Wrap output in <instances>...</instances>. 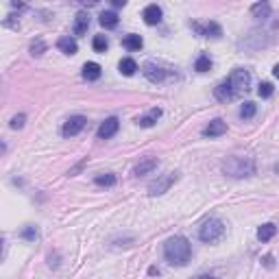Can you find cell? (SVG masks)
<instances>
[{"instance_id":"6da1fadb","label":"cell","mask_w":279,"mask_h":279,"mask_svg":"<svg viewBox=\"0 0 279 279\" xmlns=\"http://www.w3.org/2000/svg\"><path fill=\"white\" fill-rule=\"evenodd\" d=\"M164 258L173 266H186L192 258V245L186 236H173L164 245Z\"/></svg>"},{"instance_id":"7a4b0ae2","label":"cell","mask_w":279,"mask_h":279,"mask_svg":"<svg viewBox=\"0 0 279 279\" xmlns=\"http://www.w3.org/2000/svg\"><path fill=\"white\" fill-rule=\"evenodd\" d=\"M223 170L236 179H242V177H251L255 175V162L251 157H231L225 162Z\"/></svg>"},{"instance_id":"3957f363","label":"cell","mask_w":279,"mask_h":279,"mask_svg":"<svg viewBox=\"0 0 279 279\" xmlns=\"http://www.w3.org/2000/svg\"><path fill=\"white\" fill-rule=\"evenodd\" d=\"M225 236V223L218 221V218H210V221H205L201 225L199 229V238L207 242V245H214V242H218Z\"/></svg>"},{"instance_id":"277c9868","label":"cell","mask_w":279,"mask_h":279,"mask_svg":"<svg viewBox=\"0 0 279 279\" xmlns=\"http://www.w3.org/2000/svg\"><path fill=\"white\" fill-rule=\"evenodd\" d=\"M175 181H177V173H166L164 177H159L155 183L148 186V194H151V197H159V194L168 192L170 186H173Z\"/></svg>"},{"instance_id":"5b68a950","label":"cell","mask_w":279,"mask_h":279,"mask_svg":"<svg viewBox=\"0 0 279 279\" xmlns=\"http://www.w3.org/2000/svg\"><path fill=\"white\" fill-rule=\"evenodd\" d=\"M85 124H87V120L83 116H70L66 124H63L61 133L66 135V138H74V135H79L83 129H85Z\"/></svg>"},{"instance_id":"8992f818","label":"cell","mask_w":279,"mask_h":279,"mask_svg":"<svg viewBox=\"0 0 279 279\" xmlns=\"http://www.w3.org/2000/svg\"><path fill=\"white\" fill-rule=\"evenodd\" d=\"M229 81H231V85H234V90L236 92H242V90H249V85H251V74H249V70H234L229 76Z\"/></svg>"},{"instance_id":"52a82bcc","label":"cell","mask_w":279,"mask_h":279,"mask_svg":"<svg viewBox=\"0 0 279 279\" xmlns=\"http://www.w3.org/2000/svg\"><path fill=\"white\" fill-rule=\"evenodd\" d=\"M118 129H120V120H118L116 116L107 118V120L98 127V138H100V140H109V138H114V135L118 133Z\"/></svg>"},{"instance_id":"ba28073f","label":"cell","mask_w":279,"mask_h":279,"mask_svg":"<svg viewBox=\"0 0 279 279\" xmlns=\"http://www.w3.org/2000/svg\"><path fill=\"white\" fill-rule=\"evenodd\" d=\"M142 72H144V76L151 83H159V81L166 79V70L162 66H157V63H153V61L144 63V66H142Z\"/></svg>"},{"instance_id":"9c48e42d","label":"cell","mask_w":279,"mask_h":279,"mask_svg":"<svg viewBox=\"0 0 279 279\" xmlns=\"http://www.w3.org/2000/svg\"><path fill=\"white\" fill-rule=\"evenodd\" d=\"M214 94H216V98L221 100V103H229V100H234L236 98V92L234 90V85H231V81H223V83H218V87L214 90Z\"/></svg>"},{"instance_id":"30bf717a","label":"cell","mask_w":279,"mask_h":279,"mask_svg":"<svg viewBox=\"0 0 279 279\" xmlns=\"http://www.w3.org/2000/svg\"><path fill=\"white\" fill-rule=\"evenodd\" d=\"M192 28L199 35H203V37H221L223 35V28L218 26L216 22H207V24H197V22H194Z\"/></svg>"},{"instance_id":"8fae6325","label":"cell","mask_w":279,"mask_h":279,"mask_svg":"<svg viewBox=\"0 0 279 279\" xmlns=\"http://www.w3.org/2000/svg\"><path fill=\"white\" fill-rule=\"evenodd\" d=\"M223 133H227V122H223L221 118L212 120V122L203 129V135H205V138H218V135H223Z\"/></svg>"},{"instance_id":"7c38bea8","label":"cell","mask_w":279,"mask_h":279,"mask_svg":"<svg viewBox=\"0 0 279 279\" xmlns=\"http://www.w3.org/2000/svg\"><path fill=\"white\" fill-rule=\"evenodd\" d=\"M155 168H157V159H155V157H144V159H142V162L133 168V175H135V177L151 175Z\"/></svg>"},{"instance_id":"4fadbf2b","label":"cell","mask_w":279,"mask_h":279,"mask_svg":"<svg viewBox=\"0 0 279 279\" xmlns=\"http://www.w3.org/2000/svg\"><path fill=\"white\" fill-rule=\"evenodd\" d=\"M142 17H144L146 24H159L162 22V9L157 7V4H148V7L142 11Z\"/></svg>"},{"instance_id":"5bb4252c","label":"cell","mask_w":279,"mask_h":279,"mask_svg":"<svg viewBox=\"0 0 279 279\" xmlns=\"http://www.w3.org/2000/svg\"><path fill=\"white\" fill-rule=\"evenodd\" d=\"M57 48L63 52V55H76V50H79V46H76V41L72 37H59L57 41Z\"/></svg>"},{"instance_id":"9a60e30c","label":"cell","mask_w":279,"mask_h":279,"mask_svg":"<svg viewBox=\"0 0 279 279\" xmlns=\"http://www.w3.org/2000/svg\"><path fill=\"white\" fill-rule=\"evenodd\" d=\"M100 74H103V70H100L98 63L90 61V63H85V66H83V79H87V81H98Z\"/></svg>"},{"instance_id":"2e32d148","label":"cell","mask_w":279,"mask_h":279,"mask_svg":"<svg viewBox=\"0 0 279 279\" xmlns=\"http://www.w3.org/2000/svg\"><path fill=\"white\" fill-rule=\"evenodd\" d=\"M251 13H253V17H258V20H269L271 17V4L269 2H255L251 7Z\"/></svg>"},{"instance_id":"e0dca14e","label":"cell","mask_w":279,"mask_h":279,"mask_svg":"<svg viewBox=\"0 0 279 279\" xmlns=\"http://www.w3.org/2000/svg\"><path fill=\"white\" fill-rule=\"evenodd\" d=\"M87 28H90V15L87 13H79L76 15V20H74V35H83V33H87Z\"/></svg>"},{"instance_id":"ac0fdd59","label":"cell","mask_w":279,"mask_h":279,"mask_svg":"<svg viewBox=\"0 0 279 279\" xmlns=\"http://www.w3.org/2000/svg\"><path fill=\"white\" fill-rule=\"evenodd\" d=\"M98 22H100V26L103 28H116L118 26V15L114 13V11H103Z\"/></svg>"},{"instance_id":"d6986e66","label":"cell","mask_w":279,"mask_h":279,"mask_svg":"<svg viewBox=\"0 0 279 279\" xmlns=\"http://www.w3.org/2000/svg\"><path fill=\"white\" fill-rule=\"evenodd\" d=\"M275 234H277V227L273 223H266V225H262V227L258 229V238L262 240V242H269Z\"/></svg>"},{"instance_id":"ffe728a7","label":"cell","mask_w":279,"mask_h":279,"mask_svg":"<svg viewBox=\"0 0 279 279\" xmlns=\"http://www.w3.org/2000/svg\"><path fill=\"white\" fill-rule=\"evenodd\" d=\"M122 46L127 50H140L142 46H144V41H142L140 35H127V37L122 39Z\"/></svg>"},{"instance_id":"44dd1931","label":"cell","mask_w":279,"mask_h":279,"mask_svg":"<svg viewBox=\"0 0 279 279\" xmlns=\"http://www.w3.org/2000/svg\"><path fill=\"white\" fill-rule=\"evenodd\" d=\"M118 68H120V72H122L124 76H133L135 70H138V63H135L131 57H127V59H122V61L118 63Z\"/></svg>"},{"instance_id":"7402d4cb","label":"cell","mask_w":279,"mask_h":279,"mask_svg":"<svg viewBox=\"0 0 279 279\" xmlns=\"http://www.w3.org/2000/svg\"><path fill=\"white\" fill-rule=\"evenodd\" d=\"M159 116H162V109H151L144 118H140L138 122H140V127H146V129H148V127H153V124L157 122V118H159Z\"/></svg>"},{"instance_id":"603a6c76","label":"cell","mask_w":279,"mask_h":279,"mask_svg":"<svg viewBox=\"0 0 279 279\" xmlns=\"http://www.w3.org/2000/svg\"><path fill=\"white\" fill-rule=\"evenodd\" d=\"M96 186H105V188H111V186H116V175H111V173H105V175H96Z\"/></svg>"},{"instance_id":"cb8c5ba5","label":"cell","mask_w":279,"mask_h":279,"mask_svg":"<svg viewBox=\"0 0 279 279\" xmlns=\"http://www.w3.org/2000/svg\"><path fill=\"white\" fill-rule=\"evenodd\" d=\"M210 68H212V59L207 55H201L197 59V63H194V70H197V72H207Z\"/></svg>"},{"instance_id":"d4e9b609","label":"cell","mask_w":279,"mask_h":279,"mask_svg":"<svg viewBox=\"0 0 279 279\" xmlns=\"http://www.w3.org/2000/svg\"><path fill=\"white\" fill-rule=\"evenodd\" d=\"M92 46H94V50L96 52H105L107 48H109V41H107L105 35H96L94 41H92Z\"/></svg>"},{"instance_id":"484cf974","label":"cell","mask_w":279,"mask_h":279,"mask_svg":"<svg viewBox=\"0 0 279 279\" xmlns=\"http://www.w3.org/2000/svg\"><path fill=\"white\" fill-rule=\"evenodd\" d=\"M255 116V103H245L240 109V118H245V120H249V118Z\"/></svg>"},{"instance_id":"4316f807","label":"cell","mask_w":279,"mask_h":279,"mask_svg":"<svg viewBox=\"0 0 279 279\" xmlns=\"http://www.w3.org/2000/svg\"><path fill=\"white\" fill-rule=\"evenodd\" d=\"M44 52H46V44L41 39H35L33 44H31V55L39 57V55H44Z\"/></svg>"},{"instance_id":"83f0119b","label":"cell","mask_w":279,"mask_h":279,"mask_svg":"<svg viewBox=\"0 0 279 279\" xmlns=\"http://www.w3.org/2000/svg\"><path fill=\"white\" fill-rule=\"evenodd\" d=\"M258 94H260L262 98H271V96H273V85H271V83H260Z\"/></svg>"},{"instance_id":"f1b7e54d","label":"cell","mask_w":279,"mask_h":279,"mask_svg":"<svg viewBox=\"0 0 279 279\" xmlns=\"http://www.w3.org/2000/svg\"><path fill=\"white\" fill-rule=\"evenodd\" d=\"M24 120H26V116H24V114L11 118V129H22V127H24Z\"/></svg>"},{"instance_id":"f546056e","label":"cell","mask_w":279,"mask_h":279,"mask_svg":"<svg viewBox=\"0 0 279 279\" xmlns=\"http://www.w3.org/2000/svg\"><path fill=\"white\" fill-rule=\"evenodd\" d=\"M22 238H26V240H35V238H37V229H35V227H26L24 231H22Z\"/></svg>"},{"instance_id":"4dcf8cb0","label":"cell","mask_w":279,"mask_h":279,"mask_svg":"<svg viewBox=\"0 0 279 279\" xmlns=\"http://www.w3.org/2000/svg\"><path fill=\"white\" fill-rule=\"evenodd\" d=\"M4 26H11V28H17V26H20V22H17V20H15V15H9V17H7V20H4Z\"/></svg>"},{"instance_id":"1f68e13d","label":"cell","mask_w":279,"mask_h":279,"mask_svg":"<svg viewBox=\"0 0 279 279\" xmlns=\"http://www.w3.org/2000/svg\"><path fill=\"white\" fill-rule=\"evenodd\" d=\"M124 4H127L124 0H114V7H124Z\"/></svg>"},{"instance_id":"d6a6232c","label":"cell","mask_w":279,"mask_h":279,"mask_svg":"<svg viewBox=\"0 0 279 279\" xmlns=\"http://www.w3.org/2000/svg\"><path fill=\"white\" fill-rule=\"evenodd\" d=\"M11 7H13V9H24V4H22V2H11Z\"/></svg>"},{"instance_id":"836d02e7","label":"cell","mask_w":279,"mask_h":279,"mask_svg":"<svg viewBox=\"0 0 279 279\" xmlns=\"http://www.w3.org/2000/svg\"><path fill=\"white\" fill-rule=\"evenodd\" d=\"M148 275H159V271L153 266V269H148Z\"/></svg>"},{"instance_id":"e575fe53","label":"cell","mask_w":279,"mask_h":279,"mask_svg":"<svg viewBox=\"0 0 279 279\" xmlns=\"http://www.w3.org/2000/svg\"><path fill=\"white\" fill-rule=\"evenodd\" d=\"M273 74H275V76H277V79H279V63H277V66H275V68H273Z\"/></svg>"},{"instance_id":"d590c367","label":"cell","mask_w":279,"mask_h":279,"mask_svg":"<svg viewBox=\"0 0 279 279\" xmlns=\"http://www.w3.org/2000/svg\"><path fill=\"white\" fill-rule=\"evenodd\" d=\"M197 279H216V277H212V275H201V277H197Z\"/></svg>"}]
</instances>
